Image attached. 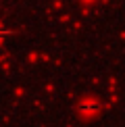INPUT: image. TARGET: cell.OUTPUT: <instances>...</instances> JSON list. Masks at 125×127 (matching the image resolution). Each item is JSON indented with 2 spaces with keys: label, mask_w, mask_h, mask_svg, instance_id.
<instances>
[{
  "label": "cell",
  "mask_w": 125,
  "mask_h": 127,
  "mask_svg": "<svg viewBox=\"0 0 125 127\" xmlns=\"http://www.w3.org/2000/svg\"><path fill=\"white\" fill-rule=\"evenodd\" d=\"M8 35H10V29H6L4 25H0V40H2V38H8Z\"/></svg>",
  "instance_id": "cell-1"
}]
</instances>
